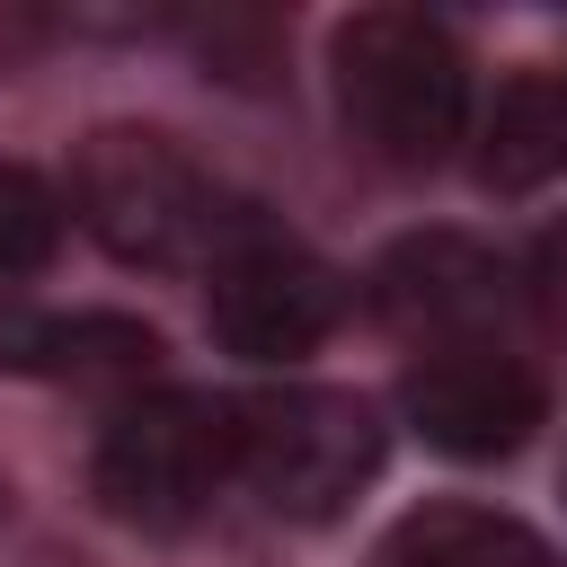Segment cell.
<instances>
[{
    "mask_svg": "<svg viewBox=\"0 0 567 567\" xmlns=\"http://www.w3.org/2000/svg\"><path fill=\"white\" fill-rule=\"evenodd\" d=\"M53 248H62V195L35 168L0 159V275H44Z\"/></svg>",
    "mask_w": 567,
    "mask_h": 567,
    "instance_id": "8fae6325",
    "label": "cell"
},
{
    "mask_svg": "<svg viewBox=\"0 0 567 567\" xmlns=\"http://www.w3.org/2000/svg\"><path fill=\"white\" fill-rule=\"evenodd\" d=\"M337 115L381 168H443L470 133V62L425 9H354L328 44Z\"/></svg>",
    "mask_w": 567,
    "mask_h": 567,
    "instance_id": "7a4b0ae2",
    "label": "cell"
},
{
    "mask_svg": "<svg viewBox=\"0 0 567 567\" xmlns=\"http://www.w3.org/2000/svg\"><path fill=\"white\" fill-rule=\"evenodd\" d=\"M478 177L496 195H532L567 177V71H523L496 89L478 124Z\"/></svg>",
    "mask_w": 567,
    "mask_h": 567,
    "instance_id": "ba28073f",
    "label": "cell"
},
{
    "mask_svg": "<svg viewBox=\"0 0 567 567\" xmlns=\"http://www.w3.org/2000/svg\"><path fill=\"white\" fill-rule=\"evenodd\" d=\"M408 425L443 452V461H505L532 443V425L549 416V390L523 354L496 346H434L408 381H399Z\"/></svg>",
    "mask_w": 567,
    "mask_h": 567,
    "instance_id": "8992f818",
    "label": "cell"
},
{
    "mask_svg": "<svg viewBox=\"0 0 567 567\" xmlns=\"http://www.w3.org/2000/svg\"><path fill=\"white\" fill-rule=\"evenodd\" d=\"M381 470V416L354 390L284 381L239 399V478L284 523H337Z\"/></svg>",
    "mask_w": 567,
    "mask_h": 567,
    "instance_id": "277c9868",
    "label": "cell"
},
{
    "mask_svg": "<svg viewBox=\"0 0 567 567\" xmlns=\"http://www.w3.org/2000/svg\"><path fill=\"white\" fill-rule=\"evenodd\" d=\"M71 213L124 266H221L257 213L151 124H97L71 159Z\"/></svg>",
    "mask_w": 567,
    "mask_h": 567,
    "instance_id": "6da1fadb",
    "label": "cell"
},
{
    "mask_svg": "<svg viewBox=\"0 0 567 567\" xmlns=\"http://www.w3.org/2000/svg\"><path fill=\"white\" fill-rule=\"evenodd\" d=\"M390 567H567L532 523L487 505H425L390 532Z\"/></svg>",
    "mask_w": 567,
    "mask_h": 567,
    "instance_id": "30bf717a",
    "label": "cell"
},
{
    "mask_svg": "<svg viewBox=\"0 0 567 567\" xmlns=\"http://www.w3.org/2000/svg\"><path fill=\"white\" fill-rule=\"evenodd\" d=\"M540 275H549V292L567 301V230H549V248H540Z\"/></svg>",
    "mask_w": 567,
    "mask_h": 567,
    "instance_id": "7c38bea8",
    "label": "cell"
},
{
    "mask_svg": "<svg viewBox=\"0 0 567 567\" xmlns=\"http://www.w3.org/2000/svg\"><path fill=\"white\" fill-rule=\"evenodd\" d=\"M372 301H381L399 328H416V337H443V346H487V328L523 301V284H514V266H505L496 248L434 230V239H399V248L381 257Z\"/></svg>",
    "mask_w": 567,
    "mask_h": 567,
    "instance_id": "52a82bcc",
    "label": "cell"
},
{
    "mask_svg": "<svg viewBox=\"0 0 567 567\" xmlns=\"http://www.w3.org/2000/svg\"><path fill=\"white\" fill-rule=\"evenodd\" d=\"M230 470H239V399H213V390H151L115 408L89 452L97 505L133 532H186Z\"/></svg>",
    "mask_w": 567,
    "mask_h": 567,
    "instance_id": "3957f363",
    "label": "cell"
},
{
    "mask_svg": "<svg viewBox=\"0 0 567 567\" xmlns=\"http://www.w3.org/2000/svg\"><path fill=\"white\" fill-rule=\"evenodd\" d=\"M204 319H213V337H221L230 354H248V363H292V354H310V346L346 319V275L319 266L301 239H284V230L257 221V230L213 266Z\"/></svg>",
    "mask_w": 567,
    "mask_h": 567,
    "instance_id": "5b68a950",
    "label": "cell"
},
{
    "mask_svg": "<svg viewBox=\"0 0 567 567\" xmlns=\"http://www.w3.org/2000/svg\"><path fill=\"white\" fill-rule=\"evenodd\" d=\"M0 363L44 381H142L159 363V337L124 310H71V319H18L0 337Z\"/></svg>",
    "mask_w": 567,
    "mask_h": 567,
    "instance_id": "9c48e42d",
    "label": "cell"
}]
</instances>
